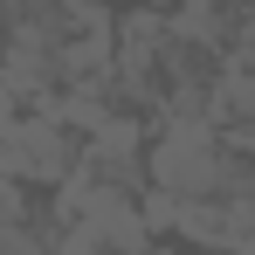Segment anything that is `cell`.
<instances>
[{
  "instance_id": "7a4b0ae2",
  "label": "cell",
  "mask_w": 255,
  "mask_h": 255,
  "mask_svg": "<svg viewBox=\"0 0 255 255\" xmlns=\"http://www.w3.org/2000/svg\"><path fill=\"white\" fill-rule=\"evenodd\" d=\"M28 221H42V207H35V186L0 172V228H28Z\"/></svg>"
},
{
  "instance_id": "6da1fadb",
  "label": "cell",
  "mask_w": 255,
  "mask_h": 255,
  "mask_svg": "<svg viewBox=\"0 0 255 255\" xmlns=\"http://www.w3.org/2000/svg\"><path fill=\"white\" fill-rule=\"evenodd\" d=\"M221 249L228 255H255V200H221Z\"/></svg>"
}]
</instances>
